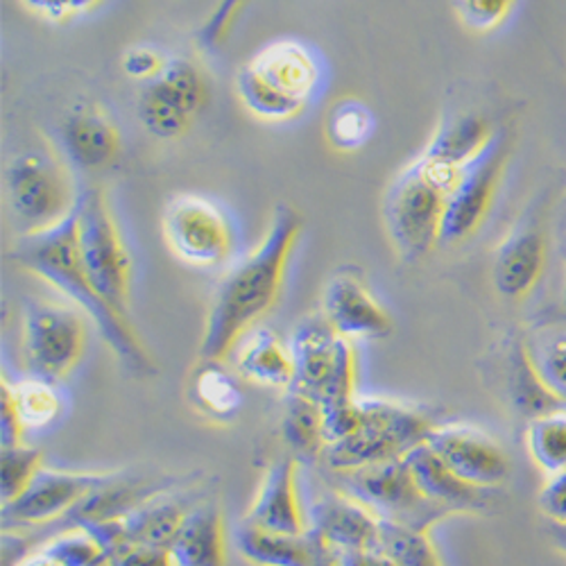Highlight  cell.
<instances>
[{"mask_svg":"<svg viewBox=\"0 0 566 566\" xmlns=\"http://www.w3.org/2000/svg\"><path fill=\"white\" fill-rule=\"evenodd\" d=\"M304 231L302 213L279 205L259 245L235 261L218 281L200 340L202 360H222L254 332L279 302L291 256Z\"/></svg>","mask_w":566,"mask_h":566,"instance_id":"6da1fadb","label":"cell"},{"mask_svg":"<svg viewBox=\"0 0 566 566\" xmlns=\"http://www.w3.org/2000/svg\"><path fill=\"white\" fill-rule=\"evenodd\" d=\"M10 259L25 272L43 279L49 286L62 293L66 302L77 306L98 328L101 338L109 345L125 371L140 376V379L157 374L153 356L138 340L127 315L118 313L88 279L77 252L75 211L57 227L19 235Z\"/></svg>","mask_w":566,"mask_h":566,"instance_id":"7a4b0ae2","label":"cell"},{"mask_svg":"<svg viewBox=\"0 0 566 566\" xmlns=\"http://www.w3.org/2000/svg\"><path fill=\"white\" fill-rule=\"evenodd\" d=\"M322 82L315 53L297 39H276L250 57L233 77L235 98L263 123H291L311 105Z\"/></svg>","mask_w":566,"mask_h":566,"instance_id":"3957f363","label":"cell"},{"mask_svg":"<svg viewBox=\"0 0 566 566\" xmlns=\"http://www.w3.org/2000/svg\"><path fill=\"white\" fill-rule=\"evenodd\" d=\"M458 175V168L421 153L390 181L384 198V224L395 252L406 263L421 261L440 245L447 200Z\"/></svg>","mask_w":566,"mask_h":566,"instance_id":"277c9868","label":"cell"},{"mask_svg":"<svg viewBox=\"0 0 566 566\" xmlns=\"http://www.w3.org/2000/svg\"><path fill=\"white\" fill-rule=\"evenodd\" d=\"M360 412L358 431L324 449L326 469L347 471L403 458L427 442L436 427L429 415L390 399H360Z\"/></svg>","mask_w":566,"mask_h":566,"instance_id":"5b68a950","label":"cell"},{"mask_svg":"<svg viewBox=\"0 0 566 566\" xmlns=\"http://www.w3.org/2000/svg\"><path fill=\"white\" fill-rule=\"evenodd\" d=\"M62 155L28 150L6 168V205L21 235L57 227L73 216L82 188Z\"/></svg>","mask_w":566,"mask_h":566,"instance_id":"8992f818","label":"cell"},{"mask_svg":"<svg viewBox=\"0 0 566 566\" xmlns=\"http://www.w3.org/2000/svg\"><path fill=\"white\" fill-rule=\"evenodd\" d=\"M324 481L358 501L384 524L431 531L444 516H449L442 507L421 494L406 455L360 469H326Z\"/></svg>","mask_w":566,"mask_h":566,"instance_id":"52a82bcc","label":"cell"},{"mask_svg":"<svg viewBox=\"0 0 566 566\" xmlns=\"http://www.w3.org/2000/svg\"><path fill=\"white\" fill-rule=\"evenodd\" d=\"M295 379L291 390L319 406L356 399L354 340L338 336L322 313L304 317L291 336Z\"/></svg>","mask_w":566,"mask_h":566,"instance_id":"ba28073f","label":"cell"},{"mask_svg":"<svg viewBox=\"0 0 566 566\" xmlns=\"http://www.w3.org/2000/svg\"><path fill=\"white\" fill-rule=\"evenodd\" d=\"M75 239L93 286L118 313L127 315L132 259L109 202L98 186H82L75 207Z\"/></svg>","mask_w":566,"mask_h":566,"instance_id":"9c48e42d","label":"cell"},{"mask_svg":"<svg viewBox=\"0 0 566 566\" xmlns=\"http://www.w3.org/2000/svg\"><path fill=\"white\" fill-rule=\"evenodd\" d=\"M86 319L71 302H28L21 328L25 371L49 384L64 381L84 354Z\"/></svg>","mask_w":566,"mask_h":566,"instance_id":"30bf717a","label":"cell"},{"mask_svg":"<svg viewBox=\"0 0 566 566\" xmlns=\"http://www.w3.org/2000/svg\"><path fill=\"white\" fill-rule=\"evenodd\" d=\"M514 150L512 125H499L483 153L458 175L447 200L440 245H458L474 235L488 220Z\"/></svg>","mask_w":566,"mask_h":566,"instance_id":"8fae6325","label":"cell"},{"mask_svg":"<svg viewBox=\"0 0 566 566\" xmlns=\"http://www.w3.org/2000/svg\"><path fill=\"white\" fill-rule=\"evenodd\" d=\"M209 101L202 69L188 57H168L159 77L144 84L136 101V116L157 140H175L193 127Z\"/></svg>","mask_w":566,"mask_h":566,"instance_id":"7c38bea8","label":"cell"},{"mask_svg":"<svg viewBox=\"0 0 566 566\" xmlns=\"http://www.w3.org/2000/svg\"><path fill=\"white\" fill-rule=\"evenodd\" d=\"M161 231L172 256L191 268H218L233 252V229L227 213L205 196H172L161 213Z\"/></svg>","mask_w":566,"mask_h":566,"instance_id":"4fadbf2b","label":"cell"},{"mask_svg":"<svg viewBox=\"0 0 566 566\" xmlns=\"http://www.w3.org/2000/svg\"><path fill=\"white\" fill-rule=\"evenodd\" d=\"M109 476L80 474L41 467L32 483L10 503H3V528L30 531L36 526L57 524L91 492H96Z\"/></svg>","mask_w":566,"mask_h":566,"instance_id":"5bb4252c","label":"cell"},{"mask_svg":"<svg viewBox=\"0 0 566 566\" xmlns=\"http://www.w3.org/2000/svg\"><path fill=\"white\" fill-rule=\"evenodd\" d=\"M544 198L535 200L512 231L501 241L492 263L494 291L503 300H526L539 283L546 259L548 235L544 227Z\"/></svg>","mask_w":566,"mask_h":566,"instance_id":"9a60e30c","label":"cell"},{"mask_svg":"<svg viewBox=\"0 0 566 566\" xmlns=\"http://www.w3.org/2000/svg\"><path fill=\"white\" fill-rule=\"evenodd\" d=\"M427 444L464 483L492 490L507 481L510 458L488 433L464 423H436Z\"/></svg>","mask_w":566,"mask_h":566,"instance_id":"2e32d148","label":"cell"},{"mask_svg":"<svg viewBox=\"0 0 566 566\" xmlns=\"http://www.w3.org/2000/svg\"><path fill=\"white\" fill-rule=\"evenodd\" d=\"M319 313L338 336L349 340H384L395 328L390 313L354 270H338L328 276Z\"/></svg>","mask_w":566,"mask_h":566,"instance_id":"e0dca14e","label":"cell"},{"mask_svg":"<svg viewBox=\"0 0 566 566\" xmlns=\"http://www.w3.org/2000/svg\"><path fill=\"white\" fill-rule=\"evenodd\" d=\"M123 138L116 123L96 105L73 107L60 125V153L82 172H101L116 164Z\"/></svg>","mask_w":566,"mask_h":566,"instance_id":"ac0fdd59","label":"cell"},{"mask_svg":"<svg viewBox=\"0 0 566 566\" xmlns=\"http://www.w3.org/2000/svg\"><path fill=\"white\" fill-rule=\"evenodd\" d=\"M245 524L279 535H304L308 531L297 490V460L293 455H283L265 469Z\"/></svg>","mask_w":566,"mask_h":566,"instance_id":"d6986e66","label":"cell"},{"mask_svg":"<svg viewBox=\"0 0 566 566\" xmlns=\"http://www.w3.org/2000/svg\"><path fill=\"white\" fill-rule=\"evenodd\" d=\"M308 531H313L328 548L376 546L381 522L352 496L326 483L306 512Z\"/></svg>","mask_w":566,"mask_h":566,"instance_id":"ffe728a7","label":"cell"},{"mask_svg":"<svg viewBox=\"0 0 566 566\" xmlns=\"http://www.w3.org/2000/svg\"><path fill=\"white\" fill-rule=\"evenodd\" d=\"M406 462L421 494L438 507H442L447 514L485 510L488 490L469 485L460 476H455L427 442L412 449L406 455Z\"/></svg>","mask_w":566,"mask_h":566,"instance_id":"44dd1931","label":"cell"},{"mask_svg":"<svg viewBox=\"0 0 566 566\" xmlns=\"http://www.w3.org/2000/svg\"><path fill=\"white\" fill-rule=\"evenodd\" d=\"M499 125L479 109H455L444 114L431 140L423 148L429 155L451 168L462 170L471 159H476Z\"/></svg>","mask_w":566,"mask_h":566,"instance_id":"7402d4cb","label":"cell"},{"mask_svg":"<svg viewBox=\"0 0 566 566\" xmlns=\"http://www.w3.org/2000/svg\"><path fill=\"white\" fill-rule=\"evenodd\" d=\"M177 566H227L224 524L213 501L196 503L170 546Z\"/></svg>","mask_w":566,"mask_h":566,"instance_id":"603a6c76","label":"cell"},{"mask_svg":"<svg viewBox=\"0 0 566 566\" xmlns=\"http://www.w3.org/2000/svg\"><path fill=\"white\" fill-rule=\"evenodd\" d=\"M235 371L245 381L265 388H289L295 379V363L291 347L274 332L256 328L250 332L235 352Z\"/></svg>","mask_w":566,"mask_h":566,"instance_id":"cb8c5ba5","label":"cell"},{"mask_svg":"<svg viewBox=\"0 0 566 566\" xmlns=\"http://www.w3.org/2000/svg\"><path fill=\"white\" fill-rule=\"evenodd\" d=\"M235 548L256 566H313L319 537L313 531L304 535H279L243 524L235 533Z\"/></svg>","mask_w":566,"mask_h":566,"instance_id":"d4e9b609","label":"cell"},{"mask_svg":"<svg viewBox=\"0 0 566 566\" xmlns=\"http://www.w3.org/2000/svg\"><path fill=\"white\" fill-rule=\"evenodd\" d=\"M281 436L297 462L313 464L326 449L322 406L295 390H289L281 417Z\"/></svg>","mask_w":566,"mask_h":566,"instance_id":"484cf974","label":"cell"},{"mask_svg":"<svg viewBox=\"0 0 566 566\" xmlns=\"http://www.w3.org/2000/svg\"><path fill=\"white\" fill-rule=\"evenodd\" d=\"M374 127V114L365 103L356 98H343L332 105L324 118V138L338 153H356L367 144Z\"/></svg>","mask_w":566,"mask_h":566,"instance_id":"4316f807","label":"cell"},{"mask_svg":"<svg viewBox=\"0 0 566 566\" xmlns=\"http://www.w3.org/2000/svg\"><path fill=\"white\" fill-rule=\"evenodd\" d=\"M526 449L546 476L566 469V410L555 408L531 419Z\"/></svg>","mask_w":566,"mask_h":566,"instance_id":"83f0119b","label":"cell"},{"mask_svg":"<svg viewBox=\"0 0 566 566\" xmlns=\"http://www.w3.org/2000/svg\"><path fill=\"white\" fill-rule=\"evenodd\" d=\"M542 386L557 403H566V328H544L526 343Z\"/></svg>","mask_w":566,"mask_h":566,"instance_id":"f1b7e54d","label":"cell"},{"mask_svg":"<svg viewBox=\"0 0 566 566\" xmlns=\"http://www.w3.org/2000/svg\"><path fill=\"white\" fill-rule=\"evenodd\" d=\"M220 363L222 360H202L193 376V395L198 406L211 417L227 419L239 412L243 392L233 381V374H229Z\"/></svg>","mask_w":566,"mask_h":566,"instance_id":"f546056e","label":"cell"},{"mask_svg":"<svg viewBox=\"0 0 566 566\" xmlns=\"http://www.w3.org/2000/svg\"><path fill=\"white\" fill-rule=\"evenodd\" d=\"M376 548L386 551L399 566H444L436 544L429 537V531H415L381 522Z\"/></svg>","mask_w":566,"mask_h":566,"instance_id":"4dcf8cb0","label":"cell"},{"mask_svg":"<svg viewBox=\"0 0 566 566\" xmlns=\"http://www.w3.org/2000/svg\"><path fill=\"white\" fill-rule=\"evenodd\" d=\"M57 566H109L105 546L84 526H73L55 533L41 548Z\"/></svg>","mask_w":566,"mask_h":566,"instance_id":"1f68e13d","label":"cell"},{"mask_svg":"<svg viewBox=\"0 0 566 566\" xmlns=\"http://www.w3.org/2000/svg\"><path fill=\"white\" fill-rule=\"evenodd\" d=\"M12 386V384H10ZM17 412L25 429H43L53 423L62 410V401L53 384L28 376L25 381L12 386Z\"/></svg>","mask_w":566,"mask_h":566,"instance_id":"d6a6232c","label":"cell"},{"mask_svg":"<svg viewBox=\"0 0 566 566\" xmlns=\"http://www.w3.org/2000/svg\"><path fill=\"white\" fill-rule=\"evenodd\" d=\"M0 467H3V479H0V490H3V503L14 501L36 476L41 464V451L32 447H8L0 453Z\"/></svg>","mask_w":566,"mask_h":566,"instance_id":"836d02e7","label":"cell"},{"mask_svg":"<svg viewBox=\"0 0 566 566\" xmlns=\"http://www.w3.org/2000/svg\"><path fill=\"white\" fill-rule=\"evenodd\" d=\"M516 3L518 0H453V8L469 32L488 34L510 19Z\"/></svg>","mask_w":566,"mask_h":566,"instance_id":"e575fe53","label":"cell"},{"mask_svg":"<svg viewBox=\"0 0 566 566\" xmlns=\"http://www.w3.org/2000/svg\"><path fill=\"white\" fill-rule=\"evenodd\" d=\"M360 421H363L360 399H349V401L322 406V423H324L326 447L354 436L360 427Z\"/></svg>","mask_w":566,"mask_h":566,"instance_id":"d590c367","label":"cell"},{"mask_svg":"<svg viewBox=\"0 0 566 566\" xmlns=\"http://www.w3.org/2000/svg\"><path fill=\"white\" fill-rule=\"evenodd\" d=\"M248 3L250 0H218V6L198 30V41L202 49H216V45H220L231 25L239 21L241 12L248 8Z\"/></svg>","mask_w":566,"mask_h":566,"instance_id":"8d00e7d4","label":"cell"},{"mask_svg":"<svg viewBox=\"0 0 566 566\" xmlns=\"http://www.w3.org/2000/svg\"><path fill=\"white\" fill-rule=\"evenodd\" d=\"M166 64H168V57L161 51L153 49V45H132V49L123 53V60H120L123 73L144 84L159 77Z\"/></svg>","mask_w":566,"mask_h":566,"instance_id":"74e56055","label":"cell"},{"mask_svg":"<svg viewBox=\"0 0 566 566\" xmlns=\"http://www.w3.org/2000/svg\"><path fill=\"white\" fill-rule=\"evenodd\" d=\"M109 566H177L170 548L120 544L109 553Z\"/></svg>","mask_w":566,"mask_h":566,"instance_id":"f35d334b","label":"cell"},{"mask_svg":"<svg viewBox=\"0 0 566 566\" xmlns=\"http://www.w3.org/2000/svg\"><path fill=\"white\" fill-rule=\"evenodd\" d=\"M537 503L542 514L551 524H557V526L566 524V469L546 476V483L539 490Z\"/></svg>","mask_w":566,"mask_h":566,"instance_id":"ab89813d","label":"cell"},{"mask_svg":"<svg viewBox=\"0 0 566 566\" xmlns=\"http://www.w3.org/2000/svg\"><path fill=\"white\" fill-rule=\"evenodd\" d=\"M23 421L17 412L14 397H12V386L3 381V388H0V447H19L23 438Z\"/></svg>","mask_w":566,"mask_h":566,"instance_id":"60d3db41","label":"cell"},{"mask_svg":"<svg viewBox=\"0 0 566 566\" xmlns=\"http://www.w3.org/2000/svg\"><path fill=\"white\" fill-rule=\"evenodd\" d=\"M336 566H399L386 551L376 546L328 548Z\"/></svg>","mask_w":566,"mask_h":566,"instance_id":"b9f144b4","label":"cell"},{"mask_svg":"<svg viewBox=\"0 0 566 566\" xmlns=\"http://www.w3.org/2000/svg\"><path fill=\"white\" fill-rule=\"evenodd\" d=\"M21 3L36 17L45 21H69L73 19V3L71 0H21Z\"/></svg>","mask_w":566,"mask_h":566,"instance_id":"7bdbcfd3","label":"cell"},{"mask_svg":"<svg viewBox=\"0 0 566 566\" xmlns=\"http://www.w3.org/2000/svg\"><path fill=\"white\" fill-rule=\"evenodd\" d=\"M17 566H57V562L53 557L45 555L43 551H39V553L28 555L25 559H21Z\"/></svg>","mask_w":566,"mask_h":566,"instance_id":"ee69618b","label":"cell"},{"mask_svg":"<svg viewBox=\"0 0 566 566\" xmlns=\"http://www.w3.org/2000/svg\"><path fill=\"white\" fill-rule=\"evenodd\" d=\"M551 537H553L555 546L566 555V524H562V526L551 524Z\"/></svg>","mask_w":566,"mask_h":566,"instance_id":"f6af8a7d","label":"cell"},{"mask_svg":"<svg viewBox=\"0 0 566 566\" xmlns=\"http://www.w3.org/2000/svg\"><path fill=\"white\" fill-rule=\"evenodd\" d=\"M313 566H336L334 557H332V551H328V546L322 539H319V548H317Z\"/></svg>","mask_w":566,"mask_h":566,"instance_id":"bcb514c9","label":"cell"},{"mask_svg":"<svg viewBox=\"0 0 566 566\" xmlns=\"http://www.w3.org/2000/svg\"><path fill=\"white\" fill-rule=\"evenodd\" d=\"M73 3V17H80L84 12H91L93 8H98L103 0H71Z\"/></svg>","mask_w":566,"mask_h":566,"instance_id":"7dc6e473","label":"cell"},{"mask_svg":"<svg viewBox=\"0 0 566 566\" xmlns=\"http://www.w3.org/2000/svg\"><path fill=\"white\" fill-rule=\"evenodd\" d=\"M564 202H566V196H564Z\"/></svg>","mask_w":566,"mask_h":566,"instance_id":"c3c4849f","label":"cell"}]
</instances>
